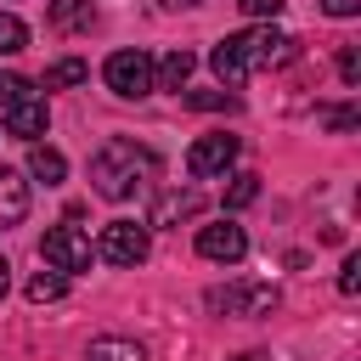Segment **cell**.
<instances>
[{"label": "cell", "instance_id": "6da1fadb", "mask_svg": "<svg viewBox=\"0 0 361 361\" xmlns=\"http://www.w3.org/2000/svg\"><path fill=\"white\" fill-rule=\"evenodd\" d=\"M288 56H293V39H288L282 28H271V23H259V28H243V34H226V39L209 51V62H214V73H220L226 85H243L248 73L282 68Z\"/></svg>", "mask_w": 361, "mask_h": 361}, {"label": "cell", "instance_id": "7a4b0ae2", "mask_svg": "<svg viewBox=\"0 0 361 361\" xmlns=\"http://www.w3.org/2000/svg\"><path fill=\"white\" fill-rule=\"evenodd\" d=\"M152 175H158V152L141 147V141H124V135L102 141L96 158H90V186H96V197H107V203L135 197Z\"/></svg>", "mask_w": 361, "mask_h": 361}, {"label": "cell", "instance_id": "3957f363", "mask_svg": "<svg viewBox=\"0 0 361 361\" xmlns=\"http://www.w3.org/2000/svg\"><path fill=\"white\" fill-rule=\"evenodd\" d=\"M39 259H45L51 271H62V276H73V271H90V259H96V248H90V237H85L79 226H51V231L39 237Z\"/></svg>", "mask_w": 361, "mask_h": 361}, {"label": "cell", "instance_id": "277c9868", "mask_svg": "<svg viewBox=\"0 0 361 361\" xmlns=\"http://www.w3.org/2000/svg\"><path fill=\"white\" fill-rule=\"evenodd\" d=\"M209 310L214 316H271L276 288L271 282H226V288H209Z\"/></svg>", "mask_w": 361, "mask_h": 361}, {"label": "cell", "instance_id": "5b68a950", "mask_svg": "<svg viewBox=\"0 0 361 361\" xmlns=\"http://www.w3.org/2000/svg\"><path fill=\"white\" fill-rule=\"evenodd\" d=\"M102 79H107L113 96L135 102V96L152 90V56H147V51H113V56L102 62Z\"/></svg>", "mask_w": 361, "mask_h": 361}, {"label": "cell", "instance_id": "8992f818", "mask_svg": "<svg viewBox=\"0 0 361 361\" xmlns=\"http://www.w3.org/2000/svg\"><path fill=\"white\" fill-rule=\"evenodd\" d=\"M147 248H152V226H135V220H107L102 243H96V254L107 265H141Z\"/></svg>", "mask_w": 361, "mask_h": 361}, {"label": "cell", "instance_id": "52a82bcc", "mask_svg": "<svg viewBox=\"0 0 361 361\" xmlns=\"http://www.w3.org/2000/svg\"><path fill=\"white\" fill-rule=\"evenodd\" d=\"M231 158H237V135H226V130L197 135V141L186 147V175H197V180L226 175V169H231Z\"/></svg>", "mask_w": 361, "mask_h": 361}, {"label": "cell", "instance_id": "ba28073f", "mask_svg": "<svg viewBox=\"0 0 361 361\" xmlns=\"http://www.w3.org/2000/svg\"><path fill=\"white\" fill-rule=\"evenodd\" d=\"M197 254L214 259V265H237V259L248 254V237H243V226L220 220V226H203V231H197Z\"/></svg>", "mask_w": 361, "mask_h": 361}, {"label": "cell", "instance_id": "9c48e42d", "mask_svg": "<svg viewBox=\"0 0 361 361\" xmlns=\"http://www.w3.org/2000/svg\"><path fill=\"white\" fill-rule=\"evenodd\" d=\"M45 124H51V107H45V96H34V90L6 107V135H17V141H39Z\"/></svg>", "mask_w": 361, "mask_h": 361}, {"label": "cell", "instance_id": "30bf717a", "mask_svg": "<svg viewBox=\"0 0 361 361\" xmlns=\"http://www.w3.org/2000/svg\"><path fill=\"white\" fill-rule=\"evenodd\" d=\"M23 214H28V180L0 164V231H11Z\"/></svg>", "mask_w": 361, "mask_h": 361}, {"label": "cell", "instance_id": "8fae6325", "mask_svg": "<svg viewBox=\"0 0 361 361\" xmlns=\"http://www.w3.org/2000/svg\"><path fill=\"white\" fill-rule=\"evenodd\" d=\"M186 79H192V51H169L152 68V90H186Z\"/></svg>", "mask_w": 361, "mask_h": 361}, {"label": "cell", "instance_id": "7c38bea8", "mask_svg": "<svg viewBox=\"0 0 361 361\" xmlns=\"http://www.w3.org/2000/svg\"><path fill=\"white\" fill-rule=\"evenodd\" d=\"M197 192H164L158 203H152V220L147 226H175V220H186V214H197Z\"/></svg>", "mask_w": 361, "mask_h": 361}, {"label": "cell", "instance_id": "4fadbf2b", "mask_svg": "<svg viewBox=\"0 0 361 361\" xmlns=\"http://www.w3.org/2000/svg\"><path fill=\"white\" fill-rule=\"evenodd\" d=\"M28 175L45 180V186H56V180L68 175V158H62L56 147H39V141H34V147H28Z\"/></svg>", "mask_w": 361, "mask_h": 361}, {"label": "cell", "instance_id": "5bb4252c", "mask_svg": "<svg viewBox=\"0 0 361 361\" xmlns=\"http://www.w3.org/2000/svg\"><path fill=\"white\" fill-rule=\"evenodd\" d=\"M85 361H147V350L135 338H96L85 350Z\"/></svg>", "mask_w": 361, "mask_h": 361}, {"label": "cell", "instance_id": "9a60e30c", "mask_svg": "<svg viewBox=\"0 0 361 361\" xmlns=\"http://www.w3.org/2000/svg\"><path fill=\"white\" fill-rule=\"evenodd\" d=\"M85 79H90V68L79 56H62V62L45 68V90H68V85H85Z\"/></svg>", "mask_w": 361, "mask_h": 361}, {"label": "cell", "instance_id": "2e32d148", "mask_svg": "<svg viewBox=\"0 0 361 361\" xmlns=\"http://www.w3.org/2000/svg\"><path fill=\"white\" fill-rule=\"evenodd\" d=\"M51 23H56V28H90V23H96V6H90V0H56V6H51Z\"/></svg>", "mask_w": 361, "mask_h": 361}, {"label": "cell", "instance_id": "e0dca14e", "mask_svg": "<svg viewBox=\"0 0 361 361\" xmlns=\"http://www.w3.org/2000/svg\"><path fill=\"white\" fill-rule=\"evenodd\" d=\"M62 293H68V276H62V271L28 276V299H34V305H51V299H62Z\"/></svg>", "mask_w": 361, "mask_h": 361}, {"label": "cell", "instance_id": "ac0fdd59", "mask_svg": "<svg viewBox=\"0 0 361 361\" xmlns=\"http://www.w3.org/2000/svg\"><path fill=\"white\" fill-rule=\"evenodd\" d=\"M28 45V23L17 11H0V56H17Z\"/></svg>", "mask_w": 361, "mask_h": 361}, {"label": "cell", "instance_id": "d6986e66", "mask_svg": "<svg viewBox=\"0 0 361 361\" xmlns=\"http://www.w3.org/2000/svg\"><path fill=\"white\" fill-rule=\"evenodd\" d=\"M186 107H197V113H220V107H237V96L231 90H175Z\"/></svg>", "mask_w": 361, "mask_h": 361}, {"label": "cell", "instance_id": "ffe728a7", "mask_svg": "<svg viewBox=\"0 0 361 361\" xmlns=\"http://www.w3.org/2000/svg\"><path fill=\"white\" fill-rule=\"evenodd\" d=\"M259 197V175H231V186H226V209H248Z\"/></svg>", "mask_w": 361, "mask_h": 361}, {"label": "cell", "instance_id": "44dd1931", "mask_svg": "<svg viewBox=\"0 0 361 361\" xmlns=\"http://www.w3.org/2000/svg\"><path fill=\"white\" fill-rule=\"evenodd\" d=\"M28 90H34V85H28V79H23V73H0V113H6V107H11V102H23V96H28Z\"/></svg>", "mask_w": 361, "mask_h": 361}, {"label": "cell", "instance_id": "7402d4cb", "mask_svg": "<svg viewBox=\"0 0 361 361\" xmlns=\"http://www.w3.org/2000/svg\"><path fill=\"white\" fill-rule=\"evenodd\" d=\"M338 79H344V85H355V79H361V51H355V45H344V51H338Z\"/></svg>", "mask_w": 361, "mask_h": 361}, {"label": "cell", "instance_id": "603a6c76", "mask_svg": "<svg viewBox=\"0 0 361 361\" xmlns=\"http://www.w3.org/2000/svg\"><path fill=\"white\" fill-rule=\"evenodd\" d=\"M338 293H361V254L344 259V271H338Z\"/></svg>", "mask_w": 361, "mask_h": 361}, {"label": "cell", "instance_id": "cb8c5ba5", "mask_svg": "<svg viewBox=\"0 0 361 361\" xmlns=\"http://www.w3.org/2000/svg\"><path fill=\"white\" fill-rule=\"evenodd\" d=\"M322 118H327V130H355V124H361V113H355V107H327Z\"/></svg>", "mask_w": 361, "mask_h": 361}, {"label": "cell", "instance_id": "d4e9b609", "mask_svg": "<svg viewBox=\"0 0 361 361\" xmlns=\"http://www.w3.org/2000/svg\"><path fill=\"white\" fill-rule=\"evenodd\" d=\"M237 6H243L248 17H276V11L288 6V0H237Z\"/></svg>", "mask_w": 361, "mask_h": 361}, {"label": "cell", "instance_id": "484cf974", "mask_svg": "<svg viewBox=\"0 0 361 361\" xmlns=\"http://www.w3.org/2000/svg\"><path fill=\"white\" fill-rule=\"evenodd\" d=\"M322 11H327V17H355L361 0H322Z\"/></svg>", "mask_w": 361, "mask_h": 361}, {"label": "cell", "instance_id": "4316f807", "mask_svg": "<svg viewBox=\"0 0 361 361\" xmlns=\"http://www.w3.org/2000/svg\"><path fill=\"white\" fill-rule=\"evenodd\" d=\"M6 288H11V265H6V254H0V299H6Z\"/></svg>", "mask_w": 361, "mask_h": 361}, {"label": "cell", "instance_id": "83f0119b", "mask_svg": "<svg viewBox=\"0 0 361 361\" xmlns=\"http://www.w3.org/2000/svg\"><path fill=\"white\" fill-rule=\"evenodd\" d=\"M186 6H197V0H164V11H186Z\"/></svg>", "mask_w": 361, "mask_h": 361}, {"label": "cell", "instance_id": "f1b7e54d", "mask_svg": "<svg viewBox=\"0 0 361 361\" xmlns=\"http://www.w3.org/2000/svg\"><path fill=\"white\" fill-rule=\"evenodd\" d=\"M237 361H265V355H237Z\"/></svg>", "mask_w": 361, "mask_h": 361}]
</instances>
